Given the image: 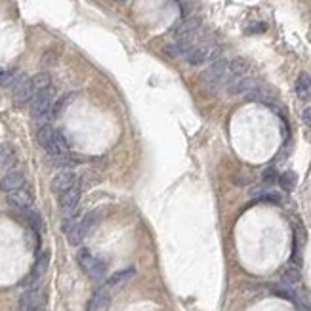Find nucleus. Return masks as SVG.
I'll return each instance as SVG.
<instances>
[{"mask_svg":"<svg viewBox=\"0 0 311 311\" xmlns=\"http://www.w3.org/2000/svg\"><path fill=\"white\" fill-rule=\"evenodd\" d=\"M227 69H229V62L219 58L218 62L210 63L199 77V82L201 86L210 93H216L221 88L225 86V75H227Z\"/></svg>","mask_w":311,"mask_h":311,"instance_id":"nucleus-1","label":"nucleus"},{"mask_svg":"<svg viewBox=\"0 0 311 311\" xmlns=\"http://www.w3.org/2000/svg\"><path fill=\"white\" fill-rule=\"evenodd\" d=\"M77 262L78 265L82 267V271L93 280H101L105 277V262L97 256H93L92 252L88 249H82L78 250L77 254Z\"/></svg>","mask_w":311,"mask_h":311,"instance_id":"nucleus-2","label":"nucleus"},{"mask_svg":"<svg viewBox=\"0 0 311 311\" xmlns=\"http://www.w3.org/2000/svg\"><path fill=\"white\" fill-rule=\"evenodd\" d=\"M52 107H54V90L48 88V90H42V92H36L31 99V115L34 121H44L50 113H52Z\"/></svg>","mask_w":311,"mask_h":311,"instance_id":"nucleus-3","label":"nucleus"},{"mask_svg":"<svg viewBox=\"0 0 311 311\" xmlns=\"http://www.w3.org/2000/svg\"><path fill=\"white\" fill-rule=\"evenodd\" d=\"M36 141H38V145L50 156L62 155L63 153L60 143H58V138H56V130L50 124H42L38 128V132H36Z\"/></svg>","mask_w":311,"mask_h":311,"instance_id":"nucleus-4","label":"nucleus"},{"mask_svg":"<svg viewBox=\"0 0 311 311\" xmlns=\"http://www.w3.org/2000/svg\"><path fill=\"white\" fill-rule=\"evenodd\" d=\"M8 202L14 210H27V208H32L34 204V197H32V191L31 187L23 186L12 193H8Z\"/></svg>","mask_w":311,"mask_h":311,"instance_id":"nucleus-5","label":"nucleus"},{"mask_svg":"<svg viewBox=\"0 0 311 311\" xmlns=\"http://www.w3.org/2000/svg\"><path fill=\"white\" fill-rule=\"evenodd\" d=\"M31 310H44V294L36 286L27 288L19 298V311Z\"/></svg>","mask_w":311,"mask_h":311,"instance_id":"nucleus-6","label":"nucleus"},{"mask_svg":"<svg viewBox=\"0 0 311 311\" xmlns=\"http://www.w3.org/2000/svg\"><path fill=\"white\" fill-rule=\"evenodd\" d=\"M14 105L16 107H23L27 103H31L32 95H34V90H32V84H31V78H21L16 86H14Z\"/></svg>","mask_w":311,"mask_h":311,"instance_id":"nucleus-7","label":"nucleus"},{"mask_svg":"<svg viewBox=\"0 0 311 311\" xmlns=\"http://www.w3.org/2000/svg\"><path fill=\"white\" fill-rule=\"evenodd\" d=\"M77 184H78V178H77V174H75L73 170H62V172L52 180V191L60 197L62 193L69 191L71 187H75Z\"/></svg>","mask_w":311,"mask_h":311,"instance_id":"nucleus-8","label":"nucleus"},{"mask_svg":"<svg viewBox=\"0 0 311 311\" xmlns=\"http://www.w3.org/2000/svg\"><path fill=\"white\" fill-rule=\"evenodd\" d=\"M78 201H80V186L78 184L60 195V206H62V210L65 214H73L77 204H78Z\"/></svg>","mask_w":311,"mask_h":311,"instance_id":"nucleus-9","label":"nucleus"},{"mask_svg":"<svg viewBox=\"0 0 311 311\" xmlns=\"http://www.w3.org/2000/svg\"><path fill=\"white\" fill-rule=\"evenodd\" d=\"M23 186H25V174L19 172V170H12V172L4 174L2 180H0V189L4 193H12V191H16V189Z\"/></svg>","mask_w":311,"mask_h":311,"instance_id":"nucleus-10","label":"nucleus"},{"mask_svg":"<svg viewBox=\"0 0 311 311\" xmlns=\"http://www.w3.org/2000/svg\"><path fill=\"white\" fill-rule=\"evenodd\" d=\"M260 82L256 80V78H252V77H243V78H237V80H233L231 84H227L225 88H227V93H231V95H247V93L252 90V88H256Z\"/></svg>","mask_w":311,"mask_h":311,"instance_id":"nucleus-11","label":"nucleus"},{"mask_svg":"<svg viewBox=\"0 0 311 311\" xmlns=\"http://www.w3.org/2000/svg\"><path fill=\"white\" fill-rule=\"evenodd\" d=\"M201 29V21L197 19V17H187L184 19L176 29H174V34H176V40L178 38H187V36H193V34H197Z\"/></svg>","mask_w":311,"mask_h":311,"instance_id":"nucleus-12","label":"nucleus"},{"mask_svg":"<svg viewBox=\"0 0 311 311\" xmlns=\"http://www.w3.org/2000/svg\"><path fill=\"white\" fill-rule=\"evenodd\" d=\"M107 304H109V288H107V286H101V288H97L92 294L86 311H103Z\"/></svg>","mask_w":311,"mask_h":311,"instance_id":"nucleus-13","label":"nucleus"},{"mask_svg":"<svg viewBox=\"0 0 311 311\" xmlns=\"http://www.w3.org/2000/svg\"><path fill=\"white\" fill-rule=\"evenodd\" d=\"M16 164H17L16 151H14L10 145H2V149H0V172L8 174V172L14 170Z\"/></svg>","mask_w":311,"mask_h":311,"instance_id":"nucleus-14","label":"nucleus"},{"mask_svg":"<svg viewBox=\"0 0 311 311\" xmlns=\"http://www.w3.org/2000/svg\"><path fill=\"white\" fill-rule=\"evenodd\" d=\"M273 92L267 88V86H264V84H258L256 88H252L249 93H247V99L250 101H260V103H273Z\"/></svg>","mask_w":311,"mask_h":311,"instance_id":"nucleus-15","label":"nucleus"},{"mask_svg":"<svg viewBox=\"0 0 311 311\" xmlns=\"http://www.w3.org/2000/svg\"><path fill=\"white\" fill-rule=\"evenodd\" d=\"M80 156L73 155V153H62V155H56V156H50V162L52 166H60V168H65V170H71L73 166L80 164Z\"/></svg>","mask_w":311,"mask_h":311,"instance_id":"nucleus-16","label":"nucleus"},{"mask_svg":"<svg viewBox=\"0 0 311 311\" xmlns=\"http://www.w3.org/2000/svg\"><path fill=\"white\" fill-rule=\"evenodd\" d=\"M134 267H126V269H121V271H117L115 275H111L109 277V280H107V288H117V286H123L126 280L132 279L134 277Z\"/></svg>","mask_w":311,"mask_h":311,"instance_id":"nucleus-17","label":"nucleus"},{"mask_svg":"<svg viewBox=\"0 0 311 311\" xmlns=\"http://www.w3.org/2000/svg\"><path fill=\"white\" fill-rule=\"evenodd\" d=\"M296 93L300 95V99H310L311 95V75L310 73H302L296 80Z\"/></svg>","mask_w":311,"mask_h":311,"instance_id":"nucleus-18","label":"nucleus"},{"mask_svg":"<svg viewBox=\"0 0 311 311\" xmlns=\"http://www.w3.org/2000/svg\"><path fill=\"white\" fill-rule=\"evenodd\" d=\"M282 284L284 286H288V288H294L296 284H300V280H302V275H300V269L296 267V265H290V267H286L284 271H282Z\"/></svg>","mask_w":311,"mask_h":311,"instance_id":"nucleus-19","label":"nucleus"},{"mask_svg":"<svg viewBox=\"0 0 311 311\" xmlns=\"http://www.w3.org/2000/svg\"><path fill=\"white\" fill-rule=\"evenodd\" d=\"M31 84L34 93L42 92V90H48V88H52V77H50L48 73H36L31 78Z\"/></svg>","mask_w":311,"mask_h":311,"instance_id":"nucleus-20","label":"nucleus"},{"mask_svg":"<svg viewBox=\"0 0 311 311\" xmlns=\"http://www.w3.org/2000/svg\"><path fill=\"white\" fill-rule=\"evenodd\" d=\"M95 225H97V214H95V212H88L84 218L78 221V229H80V233H82L84 239L95 229Z\"/></svg>","mask_w":311,"mask_h":311,"instance_id":"nucleus-21","label":"nucleus"},{"mask_svg":"<svg viewBox=\"0 0 311 311\" xmlns=\"http://www.w3.org/2000/svg\"><path fill=\"white\" fill-rule=\"evenodd\" d=\"M77 97V93L71 92V93H65V95H62L58 101H54V107H52V117H60L63 111L73 103V99Z\"/></svg>","mask_w":311,"mask_h":311,"instance_id":"nucleus-22","label":"nucleus"},{"mask_svg":"<svg viewBox=\"0 0 311 311\" xmlns=\"http://www.w3.org/2000/svg\"><path fill=\"white\" fill-rule=\"evenodd\" d=\"M296 184H298V176H296V172H292V170H288V172H284V174L279 176V186L280 189L286 191V193L294 191Z\"/></svg>","mask_w":311,"mask_h":311,"instance_id":"nucleus-23","label":"nucleus"},{"mask_svg":"<svg viewBox=\"0 0 311 311\" xmlns=\"http://www.w3.org/2000/svg\"><path fill=\"white\" fill-rule=\"evenodd\" d=\"M21 78H23V75H21L19 71L12 69V71H6V73L0 77V84H2L4 88H14Z\"/></svg>","mask_w":311,"mask_h":311,"instance_id":"nucleus-24","label":"nucleus"},{"mask_svg":"<svg viewBox=\"0 0 311 311\" xmlns=\"http://www.w3.org/2000/svg\"><path fill=\"white\" fill-rule=\"evenodd\" d=\"M48 264H50V252L44 250V252H40V256L36 258V264H34V267H32V273H34L36 277H40V275L48 269Z\"/></svg>","mask_w":311,"mask_h":311,"instance_id":"nucleus-25","label":"nucleus"},{"mask_svg":"<svg viewBox=\"0 0 311 311\" xmlns=\"http://www.w3.org/2000/svg\"><path fill=\"white\" fill-rule=\"evenodd\" d=\"M262 178H264V184L267 186H271V184H275V182H279V174H277V170H275V166H269V168H265L264 170V174H262Z\"/></svg>","mask_w":311,"mask_h":311,"instance_id":"nucleus-26","label":"nucleus"},{"mask_svg":"<svg viewBox=\"0 0 311 311\" xmlns=\"http://www.w3.org/2000/svg\"><path fill=\"white\" fill-rule=\"evenodd\" d=\"M269 191H271V189H267L265 186H256V187H252V189H250V197H252V199H260V201H262Z\"/></svg>","mask_w":311,"mask_h":311,"instance_id":"nucleus-27","label":"nucleus"},{"mask_svg":"<svg viewBox=\"0 0 311 311\" xmlns=\"http://www.w3.org/2000/svg\"><path fill=\"white\" fill-rule=\"evenodd\" d=\"M265 29H267L265 23H252V25L247 27V32H249V34H256V32H264Z\"/></svg>","mask_w":311,"mask_h":311,"instance_id":"nucleus-28","label":"nucleus"},{"mask_svg":"<svg viewBox=\"0 0 311 311\" xmlns=\"http://www.w3.org/2000/svg\"><path fill=\"white\" fill-rule=\"evenodd\" d=\"M302 121H304V124L306 126H311V107L304 109V113H302Z\"/></svg>","mask_w":311,"mask_h":311,"instance_id":"nucleus-29","label":"nucleus"},{"mask_svg":"<svg viewBox=\"0 0 311 311\" xmlns=\"http://www.w3.org/2000/svg\"><path fill=\"white\" fill-rule=\"evenodd\" d=\"M2 75H4V71H2V67H0V77H2Z\"/></svg>","mask_w":311,"mask_h":311,"instance_id":"nucleus-30","label":"nucleus"},{"mask_svg":"<svg viewBox=\"0 0 311 311\" xmlns=\"http://www.w3.org/2000/svg\"><path fill=\"white\" fill-rule=\"evenodd\" d=\"M0 149H2V145H0Z\"/></svg>","mask_w":311,"mask_h":311,"instance_id":"nucleus-31","label":"nucleus"}]
</instances>
